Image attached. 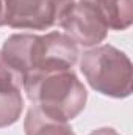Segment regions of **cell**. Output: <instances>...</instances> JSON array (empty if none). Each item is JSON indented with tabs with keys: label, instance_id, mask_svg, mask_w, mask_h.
Here are the masks:
<instances>
[{
	"label": "cell",
	"instance_id": "cell-1",
	"mask_svg": "<svg viewBox=\"0 0 133 135\" xmlns=\"http://www.w3.org/2000/svg\"><path fill=\"white\" fill-rule=\"evenodd\" d=\"M3 60L24 79L27 74L72 69L78 60V46L66 33H16L5 39Z\"/></svg>",
	"mask_w": 133,
	"mask_h": 135
},
{
	"label": "cell",
	"instance_id": "cell-2",
	"mask_svg": "<svg viewBox=\"0 0 133 135\" xmlns=\"http://www.w3.org/2000/svg\"><path fill=\"white\" fill-rule=\"evenodd\" d=\"M27 98L47 116L69 123L86 107L88 93L72 69L27 74L22 79Z\"/></svg>",
	"mask_w": 133,
	"mask_h": 135
},
{
	"label": "cell",
	"instance_id": "cell-3",
	"mask_svg": "<svg viewBox=\"0 0 133 135\" xmlns=\"http://www.w3.org/2000/svg\"><path fill=\"white\" fill-rule=\"evenodd\" d=\"M80 71L88 85L103 96L124 99L133 91V68L125 52L111 44L88 49L80 61Z\"/></svg>",
	"mask_w": 133,
	"mask_h": 135
},
{
	"label": "cell",
	"instance_id": "cell-4",
	"mask_svg": "<svg viewBox=\"0 0 133 135\" xmlns=\"http://www.w3.org/2000/svg\"><path fill=\"white\" fill-rule=\"evenodd\" d=\"M75 0H6L8 27L49 30L60 24Z\"/></svg>",
	"mask_w": 133,
	"mask_h": 135
},
{
	"label": "cell",
	"instance_id": "cell-7",
	"mask_svg": "<svg viewBox=\"0 0 133 135\" xmlns=\"http://www.w3.org/2000/svg\"><path fill=\"white\" fill-rule=\"evenodd\" d=\"M25 135H77L74 129L63 121L44 115L36 105L30 107L24 119Z\"/></svg>",
	"mask_w": 133,
	"mask_h": 135
},
{
	"label": "cell",
	"instance_id": "cell-8",
	"mask_svg": "<svg viewBox=\"0 0 133 135\" xmlns=\"http://www.w3.org/2000/svg\"><path fill=\"white\" fill-rule=\"evenodd\" d=\"M24 110L21 90H0V129L17 123Z\"/></svg>",
	"mask_w": 133,
	"mask_h": 135
},
{
	"label": "cell",
	"instance_id": "cell-6",
	"mask_svg": "<svg viewBox=\"0 0 133 135\" xmlns=\"http://www.w3.org/2000/svg\"><path fill=\"white\" fill-rule=\"evenodd\" d=\"M99 11L105 24L111 30H127L133 24L132 0H80Z\"/></svg>",
	"mask_w": 133,
	"mask_h": 135
},
{
	"label": "cell",
	"instance_id": "cell-9",
	"mask_svg": "<svg viewBox=\"0 0 133 135\" xmlns=\"http://www.w3.org/2000/svg\"><path fill=\"white\" fill-rule=\"evenodd\" d=\"M22 75L9 66L0 52V90H21Z\"/></svg>",
	"mask_w": 133,
	"mask_h": 135
},
{
	"label": "cell",
	"instance_id": "cell-10",
	"mask_svg": "<svg viewBox=\"0 0 133 135\" xmlns=\"http://www.w3.org/2000/svg\"><path fill=\"white\" fill-rule=\"evenodd\" d=\"M8 25V5L6 0H0V27Z\"/></svg>",
	"mask_w": 133,
	"mask_h": 135
},
{
	"label": "cell",
	"instance_id": "cell-5",
	"mask_svg": "<svg viewBox=\"0 0 133 135\" xmlns=\"http://www.w3.org/2000/svg\"><path fill=\"white\" fill-rule=\"evenodd\" d=\"M77 46L94 47L105 41L108 27L97 9L86 3H74L58 24Z\"/></svg>",
	"mask_w": 133,
	"mask_h": 135
},
{
	"label": "cell",
	"instance_id": "cell-11",
	"mask_svg": "<svg viewBox=\"0 0 133 135\" xmlns=\"http://www.w3.org/2000/svg\"><path fill=\"white\" fill-rule=\"evenodd\" d=\"M89 135H121V134H119V132H116L113 127H100V129L93 131Z\"/></svg>",
	"mask_w": 133,
	"mask_h": 135
}]
</instances>
